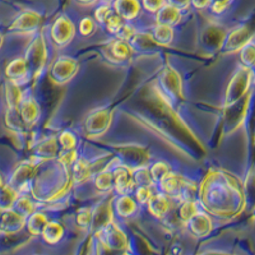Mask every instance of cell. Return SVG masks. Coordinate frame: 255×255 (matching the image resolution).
I'll use <instances>...</instances> for the list:
<instances>
[{
	"label": "cell",
	"instance_id": "1",
	"mask_svg": "<svg viewBox=\"0 0 255 255\" xmlns=\"http://www.w3.org/2000/svg\"><path fill=\"white\" fill-rule=\"evenodd\" d=\"M199 202L203 211L217 217H232L244 207L243 186L236 177L225 172L208 174L199 188Z\"/></svg>",
	"mask_w": 255,
	"mask_h": 255
},
{
	"label": "cell",
	"instance_id": "2",
	"mask_svg": "<svg viewBox=\"0 0 255 255\" xmlns=\"http://www.w3.org/2000/svg\"><path fill=\"white\" fill-rule=\"evenodd\" d=\"M50 46L47 37L42 32H36L32 37L28 47L24 54V59L28 65L29 74L33 81H37L45 70L49 68L50 63Z\"/></svg>",
	"mask_w": 255,
	"mask_h": 255
},
{
	"label": "cell",
	"instance_id": "3",
	"mask_svg": "<svg viewBox=\"0 0 255 255\" xmlns=\"http://www.w3.org/2000/svg\"><path fill=\"white\" fill-rule=\"evenodd\" d=\"M93 236L101 247H104L109 252L115 253V254L127 252L130 247V240L128 238L127 232L122 229V226L115 220L109 222L106 226L99 230Z\"/></svg>",
	"mask_w": 255,
	"mask_h": 255
},
{
	"label": "cell",
	"instance_id": "4",
	"mask_svg": "<svg viewBox=\"0 0 255 255\" xmlns=\"http://www.w3.org/2000/svg\"><path fill=\"white\" fill-rule=\"evenodd\" d=\"M77 27L69 15L59 14L52 20L49 31L50 44L56 49H65L76 37Z\"/></svg>",
	"mask_w": 255,
	"mask_h": 255
},
{
	"label": "cell",
	"instance_id": "5",
	"mask_svg": "<svg viewBox=\"0 0 255 255\" xmlns=\"http://www.w3.org/2000/svg\"><path fill=\"white\" fill-rule=\"evenodd\" d=\"M253 79L252 68L241 65L235 72L232 79L227 86L226 95H225V106H232L234 104L239 102L247 95L248 88L250 87Z\"/></svg>",
	"mask_w": 255,
	"mask_h": 255
},
{
	"label": "cell",
	"instance_id": "6",
	"mask_svg": "<svg viewBox=\"0 0 255 255\" xmlns=\"http://www.w3.org/2000/svg\"><path fill=\"white\" fill-rule=\"evenodd\" d=\"M42 22V15L35 9H26L20 12L9 26L8 32L12 35H35Z\"/></svg>",
	"mask_w": 255,
	"mask_h": 255
},
{
	"label": "cell",
	"instance_id": "7",
	"mask_svg": "<svg viewBox=\"0 0 255 255\" xmlns=\"http://www.w3.org/2000/svg\"><path fill=\"white\" fill-rule=\"evenodd\" d=\"M79 69V63L72 56H59L50 65V79L52 83L63 86L74 78Z\"/></svg>",
	"mask_w": 255,
	"mask_h": 255
},
{
	"label": "cell",
	"instance_id": "8",
	"mask_svg": "<svg viewBox=\"0 0 255 255\" xmlns=\"http://www.w3.org/2000/svg\"><path fill=\"white\" fill-rule=\"evenodd\" d=\"M111 124V113L108 109H96L91 111L84 122V130L90 138H100Z\"/></svg>",
	"mask_w": 255,
	"mask_h": 255
},
{
	"label": "cell",
	"instance_id": "9",
	"mask_svg": "<svg viewBox=\"0 0 255 255\" xmlns=\"http://www.w3.org/2000/svg\"><path fill=\"white\" fill-rule=\"evenodd\" d=\"M136 188L134 181L133 170L128 166L120 165L113 167V190L118 195L133 194L134 189Z\"/></svg>",
	"mask_w": 255,
	"mask_h": 255
},
{
	"label": "cell",
	"instance_id": "10",
	"mask_svg": "<svg viewBox=\"0 0 255 255\" xmlns=\"http://www.w3.org/2000/svg\"><path fill=\"white\" fill-rule=\"evenodd\" d=\"M252 37V29L249 28V26L243 24V26H239L236 28H232L229 33L225 35L220 49L225 54H232V52L239 51Z\"/></svg>",
	"mask_w": 255,
	"mask_h": 255
},
{
	"label": "cell",
	"instance_id": "11",
	"mask_svg": "<svg viewBox=\"0 0 255 255\" xmlns=\"http://www.w3.org/2000/svg\"><path fill=\"white\" fill-rule=\"evenodd\" d=\"M40 162V161H38ZM38 162L33 161H27V162L20 163L9 179L8 184L15 189L18 193H27V186L31 185V181L33 180L36 174Z\"/></svg>",
	"mask_w": 255,
	"mask_h": 255
},
{
	"label": "cell",
	"instance_id": "12",
	"mask_svg": "<svg viewBox=\"0 0 255 255\" xmlns=\"http://www.w3.org/2000/svg\"><path fill=\"white\" fill-rule=\"evenodd\" d=\"M18 113L27 127H32L40 120L41 108L35 96L32 95L31 90L23 91L22 99L18 104Z\"/></svg>",
	"mask_w": 255,
	"mask_h": 255
},
{
	"label": "cell",
	"instance_id": "13",
	"mask_svg": "<svg viewBox=\"0 0 255 255\" xmlns=\"http://www.w3.org/2000/svg\"><path fill=\"white\" fill-rule=\"evenodd\" d=\"M111 6L114 13L128 23H135L143 15L140 0H113Z\"/></svg>",
	"mask_w": 255,
	"mask_h": 255
},
{
	"label": "cell",
	"instance_id": "14",
	"mask_svg": "<svg viewBox=\"0 0 255 255\" xmlns=\"http://www.w3.org/2000/svg\"><path fill=\"white\" fill-rule=\"evenodd\" d=\"M185 225L191 235L199 239L209 236L215 229V223H213L211 215H208L203 209H199L197 215L193 216Z\"/></svg>",
	"mask_w": 255,
	"mask_h": 255
},
{
	"label": "cell",
	"instance_id": "15",
	"mask_svg": "<svg viewBox=\"0 0 255 255\" xmlns=\"http://www.w3.org/2000/svg\"><path fill=\"white\" fill-rule=\"evenodd\" d=\"M26 229V217L15 209L0 212V232L4 235H15Z\"/></svg>",
	"mask_w": 255,
	"mask_h": 255
},
{
	"label": "cell",
	"instance_id": "16",
	"mask_svg": "<svg viewBox=\"0 0 255 255\" xmlns=\"http://www.w3.org/2000/svg\"><path fill=\"white\" fill-rule=\"evenodd\" d=\"M5 76L8 82H12L18 86H22L31 81V74H29L28 65L24 56H17L6 64Z\"/></svg>",
	"mask_w": 255,
	"mask_h": 255
},
{
	"label": "cell",
	"instance_id": "17",
	"mask_svg": "<svg viewBox=\"0 0 255 255\" xmlns=\"http://www.w3.org/2000/svg\"><path fill=\"white\" fill-rule=\"evenodd\" d=\"M111 207H113L114 217L123 221L134 217L139 209V204L136 203L131 194L118 195L115 200L111 202Z\"/></svg>",
	"mask_w": 255,
	"mask_h": 255
},
{
	"label": "cell",
	"instance_id": "18",
	"mask_svg": "<svg viewBox=\"0 0 255 255\" xmlns=\"http://www.w3.org/2000/svg\"><path fill=\"white\" fill-rule=\"evenodd\" d=\"M185 183L186 179H184L181 175L171 171L168 175H166L162 180H159L156 185L158 186L159 191L167 195L168 198L180 200L181 199V193H183Z\"/></svg>",
	"mask_w": 255,
	"mask_h": 255
},
{
	"label": "cell",
	"instance_id": "19",
	"mask_svg": "<svg viewBox=\"0 0 255 255\" xmlns=\"http://www.w3.org/2000/svg\"><path fill=\"white\" fill-rule=\"evenodd\" d=\"M115 220L113 213V207L111 202L109 203H100L99 206L92 208V218H91L90 231L95 235L96 232L105 227L109 222Z\"/></svg>",
	"mask_w": 255,
	"mask_h": 255
},
{
	"label": "cell",
	"instance_id": "20",
	"mask_svg": "<svg viewBox=\"0 0 255 255\" xmlns=\"http://www.w3.org/2000/svg\"><path fill=\"white\" fill-rule=\"evenodd\" d=\"M171 198H168L167 195L161 193V191H158V193L154 191V194L152 195L151 199L148 200V203L145 204V206L148 207V211H149V213H151L154 218L162 220V218H165L166 216L170 213V211H171Z\"/></svg>",
	"mask_w": 255,
	"mask_h": 255
},
{
	"label": "cell",
	"instance_id": "21",
	"mask_svg": "<svg viewBox=\"0 0 255 255\" xmlns=\"http://www.w3.org/2000/svg\"><path fill=\"white\" fill-rule=\"evenodd\" d=\"M184 18V12L177 9L176 6H172L170 4H165L158 12L154 14V23L166 24L170 27H176L181 23Z\"/></svg>",
	"mask_w": 255,
	"mask_h": 255
},
{
	"label": "cell",
	"instance_id": "22",
	"mask_svg": "<svg viewBox=\"0 0 255 255\" xmlns=\"http://www.w3.org/2000/svg\"><path fill=\"white\" fill-rule=\"evenodd\" d=\"M108 55L115 63H124V61L129 60L133 55V47L128 41L119 40V38H114L110 41V44L108 45Z\"/></svg>",
	"mask_w": 255,
	"mask_h": 255
},
{
	"label": "cell",
	"instance_id": "23",
	"mask_svg": "<svg viewBox=\"0 0 255 255\" xmlns=\"http://www.w3.org/2000/svg\"><path fill=\"white\" fill-rule=\"evenodd\" d=\"M162 86L165 92L168 96L174 97H180L181 92H183V86H181V77L179 76V73L172 68H167L165 72L162 73Z\"/></svg>",
	"mask_w": 255,
	"mask_h": 255
},
{
	"label": "cell",
	"instance_id": "24",
	"mask_svg": "<svg viewBox=\"0 0 255 255\" xmlns=\"http://www.w3.org/2000/svg\"><path fill=\"white\" fill-rule=\"evenodd\" d=\"M64 235H65V229H64L63 223L56 220H49L40 236L42 238L44 243L49 244V245H56L63 240Z\"/></svg>",
	"mask_w": 255,
	"mask_h": 255
},
{
	"label": "cell",
	"instance_id": "25",
	"mask_svg": "<svg viewBox=\"0 0 255 255\" xmlns=\"http://www.w3.org/2000/svg\"><path fill=\"white\" fill-rule=\"evenodd\" d=\"M73 183H86L92 176V163L87 158L78 157L76 162L72 165V172H70Z\"/></svg>",
	"mask_w": 255,
	"mask_h": 255
},
{
	"label": "cell",
	"instance_id": "26",
	"mask_svg": "<svg viewBox=\"0 0 255 255\" xmlns=\"http://www.w3.org/2000/svg\"><path fill=\"white\" fill-rule=\"evenodd\" d=\"M151 35L156 44L159 47H168L171 46L175 38V29L174 27L166 26V24L154 23L151 28Z\"/></svg>",
	"mask_w": 255,
	"mask_h": 255
},
{
	"label": "cell",
	"instance_id": "27",
	"mask_svg": "<svg viewBox=\"0 0 255 255\" xmlns=\"http://www.w3.org/2000/svg\"><path fill=\"white\" fill-rule=\"evenodd\" d=\"M58 152L59 144L56 136L38 142V144L35 147V156L38 161H47V159L55 158L58 156Z\"/></svg>",
	"mask_w": 255,
	"mask_h": 255
},
{
	"label": "cell",
	"instance_id": "28",
	"mask_svg": "<svg viewBox=\"0 0 255 255\" xmlns=\"http://www.w3.org/2000/svg\"><path fill=\"white\" fill-rule=\"evenodd\" d=\"M49 216H47L46 212L40 211V209H36L33 213L28 216L26 218V229L28 231V234H31L32 236H40L42 230H44L45 225L49 222Z\"/></svg>",
	"mask_w": 255,
	"mask_h": 255
},
{
	"label": "cell",
	"instance_id": "29",
	"mask_svg": "<svg viewBox=\"0 0 255 255\" xmlns=\"http://www.w3.org/2000/svg\"><path fill=\"white\" fill-rule=\"evenodd\" d=\"M93 185L101 193H109L113 190V167L108 165L101 171L93 176Z\"/></svg>",
	"mask_w": 255,
	"mask_h": 255
},
{
	"label": "cell",
	"instance_id": "30",
	"mask_svg": "<svg viewBox=\"0 0 255 255\" xmlns=\"http://www.w3.org/2000/svg\"><path fill=\"white\" fill-rule=\"evenodd\" d=\"M13 209H15L18 213L27 218L37 209V204H36L35 200L32 199L31 195H28L27 193H20L19 197L15 200L14 206H13Z\"/></svg>",
	"mask_w": 255,
	"mask_h": 255
},
{
	"label": "cell",
	"instance_id": "31",
	"mask_svg": "<svg viewBox=\"0 0 255 255\" xmlns=\"http://www.w3.org/2000/svg\"><path fill=\"white\" fill-rule=\"evenodd\" d=\"M18 197H19V193L13 186L5 183V185L0 189V212L12 209Z\"/></svg>",
	"mask_w": 255,
	"mask_h": 255
},
{
	"label": "cell",
	"instance_id": "32",
	"mask_svg": "<svg viewBox=\"0 0 255 255\" xmlns=\"http://www.w3.org/2000/svg\"><path fill=\"white\" fill-rule=\"evenodd\" d=\"M199 209V203L195 199L183 200V202H180V206L177 208V217L185 225L193 216L197 215V212Z\"/></svg>",
	"mask_w": 255,
	"mask_h": 255
},
{
	"label": "cell",
	"instance_id": "33",
	"mask_svg": "<svg viewBox=\"0 0 255 255\" xmlns=\"http://www.w3.org/2000/svg\"><path fill=\"white\" fill-rule=\"evenodd\" d=\"M59 144V151H72L78 149V136L72 130H63L56 136Z\"/></svg>",
	"mask_w": 255,
	"mask_h": 255
},
{
	"label": "cell",
	"instance_id": "34",
	"mask_svg": "<svg viewBox=\"0 0 255 255\" xmlns=\"http://www.w3.org/2000/svg\"><path fill=\"white\" fill-rule=\"evenodd\" d=\"M172 171L171 165L165 161V159H159L149 166V172H151L152 180H153L154 185L158 183L159 180H162L166 175H168Z\"/></svg>",
	"mask_w": 255,
	"mask_h": 255
},
{
	"label": "cell",
	"instance_id": "35",
	"mask_svg": "<svg viewBox=\"0 0 255 255\" xmlns=\"http://www.w3.org/2000/svg\"><path fill=\"white\" fill-rule=\"evenodd\" d=\"M77 32L79 33L81 37H91L96 33L97 28H99V24L96 23V20L93 19V17H83L82 19H79L78 24H77Z\"/></svg>",
	"mask_w": 255,
	"mask_h": 255
},
{
	"label": "cell",
	"instance_id": "36",
	"mask_svg": "<svg viewBox=\"0 0 255 255\" xmlns=\"http://www.w3.org/2000/svg\"><path fill=\"white\" fill-rule=\"evenodd\" d=\"M240 61L243 64L244 67H248V68H252L254 67V38H250L248 41L247 44L244 45L240 50Z\"/></svg>",
	"mask_w": 255,
	"mask_h": 255
},
{
	"label": "cell",
	"instance_id": "37",
	"mask_svg": "<svg viewBox=\"0 0 255 255\" xmlns=\"http://www.w3.org/2000/svg\"><path fill=\"white\" fill-rule=\"evenodd\" d=\"M114 13L113 6L111 3H106V1H100L95 8V12H93V19L96 20V23L102 27V24L105 23V20L108 19L111 14Z\"/></svg>",
	"mask_w": 255,
	"mask_h": 255
},
{
	"label": "cell",
	"instance_id": "38",
	"mask_svg": "<svg viewBox=\"0 0 255 255\" xmlns=\"http://www.w3.org/2000/svg\"><path fill=\"white\" fill-rule=\"evenodd\" d=\"M154 186L151 185H139L136 186L133 191V197L135 202L139 206H145L148 203V200L151 199L152 195L154 194Z\"/></svg>",
	"mask_w": 255,
	"mask_h": 255
},
{
	"label": "cell",
	"instance_id": "39",
	"mask_svg": "<svg viewBox=\"0 0 255 255\" xmlns=\"http://www.w3.org/2000/svg\"><path fill=\"white\" fill-rule=\"evenodd\" d=\"M92 218V207H83L76 215V223L82 230H88Z\"/></svg>",
	"mask_w": 255,
	"mask_h": 255
},
{
	"label": "cell",
	"instance_id": "40",
	"mask_svg": "<svg viewBox=\"0 0 255 255\" xmlns=\"http://www.w3.org/2000/svg\"><path fill=\"white\" fill-rule=\"evenodd\" d=\"M124 23L125 22L119 17V15L113 13L108 19L105 20V23L102 24V27H104V28L106 29L111 36H115Z\"/></svg>",
	"mask_w": 255,
	"mask_h": 255
},
{
	"label": "cell",
	"instance_id": "41",
	"mask_svg": "<svg viewBox=\"0 0 255 255\" xmlns=\"http://www.w3.org/2000/svg\"><path fill=\"white\" fill-rule=\"evenodd\" d=\"M234 0H211V4H209L208 9L212 15H222L223 13L226 12L227 9L230 8V5L232 4Z\"/></svg>",
	"mask_w": 255,
	"mask_h": 255
},
{
	"label": "cell",
	"instance_id": "42",
	"mask_svg": "<svg viewBox=\"0 0 255 255\" xmlns=\"http://www.w3.org/2000/svg\"><path fill=\"white\" fill-rule=\"evenodd\" d=\"M143 13L154 15L166 4V0H140Z\"/></svg>",
	"mask_w": 255,
	"mask_h": 255
},
{
	"label": "cell",
	"instance_id": "43",
	"mask_svg": "<svg viewBox=\"0 0 255 255\" xmlns=\"http://www.w3.org/2000/svg\"><path fill=\"white\" fill-rule=\"evenodd\" d=\"M166 4H170L172 6H176L180 10H188L191 6V0H166Z\"/></svg>",
	"mask_w": 255,
	"mask_h": 255
},
{
	"label": "cell",
	"instance_id": "44",
	"mask_svg": "<svg viewBox=\"0 0 255 255\" xmlns=\"http://www.w3.org/2000/svg\"><path fill=\"white\" fill-rule=\"evenodd\" d=\"M211 4V0H191V8H194L195 10H207Z\"/></svg>",
	"mask_w": 255,
	"mask_h": 255
},
{
	"label": "cell",
	"instance_id": "45",
	"mask_svg": "<svg viewBox=\"0 0 255 255\" xmlns=\"http://www.w3.org/2000/svg\"><path fill=\"white\" fill-rule=\"evenodd\" d=\"M77 3L81 6H84V8H88V6H96L97 4L101 1V0H76Z\"/></svg>",
	"mask_w": 255,
	"mask_h": 255
},
{
	"label": "cell",
	"instance_id": "46",
	"mask_svg": "<svg viewBox=\"0 0 255 255\" xmlns=\"http://www.w3.org/2000/svg\"><path fill=\"white\" fill-rule=\"evenodd\" d=\"M4 185H5V181H4V177H3V175H1V172H0V189L3 188Z\"/></svg>",
	"mask_w": 255,
	"mask_h": 255
},
{
	"label": "cell",
	"instance_id": "47",
	"mask_svg": "<svg viewBox=\"0 0 255 255\" xmlns=\"http://www.w3.org/2000/svg\"><path fill=\"white\" fill-rule=\"evenodd\" d=\"M3 42H4V35L0 32V49H1V46H3Z\"/></svg>",
	"mask_w": 255,
	"mask_h": 255
},
{
	"label": "cell",
	"instance_id": "48",
	"mask_svg": "<svg viewBox=\"0 0 255 255\" xmlns=\"http://www.w3.org/2000/svg\"><path fill=\"white\" fill-rule=\"evenodd\" d=\"M101 1H106V3H111L113 0H101Z\"/></svg>",
	"mask_w": 255,
	"mask_h": 255
}]
</instances>
